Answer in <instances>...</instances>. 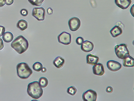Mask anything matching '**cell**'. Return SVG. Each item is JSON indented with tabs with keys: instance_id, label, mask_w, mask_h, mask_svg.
<instances>
[{
	"instance_id": "6da1fadb",
	"label": "cell",
	"mask_w": 134,
	"mask_h": 101,
	"mask_svg": "<svg viewBox=\"0 0 134 101\" xmlns=\"http://www.w3.org/2000/svg\"><path fill=\"white\" fill-rule=\"evenodd\" d=\"M27 40L21 35L18 36L12 42L11 47L20 54L25 52L29 47Z\"/></svg>"
},
{
	"instance_id": "7a4b0ae2",
	"label": "cell",
	"mask_w": 134,
	"mask_h": 101,
	"mask_svg": "<svg viewBox=\"0 0 134 101\" xmlns=\"http://www.w3.org/2000/svg\"><path fill=\"white\" fill-rule=\"evenodd\" d=\"M27 92L29 95L35 99L41 98L43 93V90L37 81H34L28 84Z\"/></svg>"
},
{
	"instance_id": "3957f363",
	"label": "cell",
	"mask_w": 134,
	"mask_h": 101,
	"mask_svg": "<svg viewBox=\"0 0 134 101\" xmlns=\"http://www.w3.org/2000/svg\"><path fill=\"white\" fill-rule=\"evenodd\" d=\"M18 76L20 78H28L32 73V70L26 63L22 62L18 64L16 66Z\"/></svg>"
},
{
	"instance_id": "277c9868",
	"label": "cell",
	"mask_w": 134,
	"mask_h": 101,
	"mask_svg": "<svg viewBox=\"0 0 134 101\" xmlns=\"http://www.w3.org/2000/svg\"><path fill=\"white\" fill-rule=\"evenodd\" d=\"M115 54L119 58L123 59L127 56L130 55V52L126 44H121L116 45L115 47Z\"/></svg>"
},
{
	"instance_id": "5b68a950",
	"label": "cell",
	"mask_w": 134,
	"mask_h": 101,
	"mask_svg": "<svg viewBox=\"0 0 134 101\" xmlns=\"http://www.w3.org/2000/svg\"><path fill=\"white\" fill-rule=\"evenodd\" d=\"M58 39L59 43L65 45H68L71 42V35L69 33L63 32L58 35Z\"/></svg>"
},
{
	"instance_id": "8992f818",
	"label": "cell",
	"mask_w": 134,
	"mask_h": 101,
	"mask_svg": "<svg viewBox=\"0 0 134 101\" xmlns=\"http://www.w3.org/2000/svg\"><path fill=\"white\" fill-rule=\"evenodd\" d=\"M45 14V10L42 7L34 8L32 13V16L38 21L44 20Z\"/></svg>"
},
{
	"instance_id": "52a82bcc",
	"label": "cell",
	"mask_w": 134,
	"mask_h": 101,
	"mask_svg": "<svg viewBox=\"0 0 134 101\" xmlns=\"http://www.w3.org/2000/svg\"><path fill=\"white\" fill-rule=\"evenodd\" d=\"M97 95L95 91L89 89L84 92L82 95V99L84 101H96Z\"/></svg>"
},
{
	"instance_id": "ba28073f",
	"label": "cell",
	"mask_w": 134,
	"mask_h": 101,
	"mask_svg": "<svg viewBox=\"0 0 134 101\" xmlns=\"http://www.w3.org/2000/svg\"><path fill=\"white\" fill-rule=\"evenodd\" d=\"M68 24L70 30L72 32H75L80 28L81 24V21L78 18L73 17L69 20Z\"/></svg>"
},
{
	"instance_id": "9c48e42d",
	"label": "cell",
	"mask_w": 134,
	"mask_h": 101,
	"mask_svg": "<svg viewBox=\"0 0 134 101\" xmlns=\"http://www.w3.org/2000/svg\"><path fill=\"white\" fill-rule=\"evenodd\" d=\"M107 65L109 70L113 72L119 70L122 67V65L120 63L113 60L108 61L107 62Z\"/></svg>"
},
{
	"instance_id": "30bf717a",
	"label": "cell",
	"mask_w": 134,
	"mask_h": 101,
	"mask_svg": "<svg viewBox=\"0 0 134 101\" xmlns=\"http://www.w3.org/2000/svg\"><path fill=\"white\" fill-rule=\"evenodd\" d=\"M93 70L94 74L98 76H102L105 73L104 66L100 63L96 64L93 67Z\"/></svg>"
},
{
	"instance_id": "8fae6325",
	"label": "cell",
	"mask_w": 134,
	"mask_h": 101,
	"mask_svg": "<svg viewBox=\"0 0 134 101\" xmlns=\"http://www.w3.org/2000/svg\"><path fill=\"white\" fill-rule=\"evenodd\" d=\"M116 5L122 9H127L131 3V0H115Z\"/></svg>"
},
{
	"instance_id": "7c38bea8",
	"label": "cell",
	"mask_w": 134,
	"mask_h": 101,
	"mask_svg": "<svg viewBox=\"0 0 134 101\" xmlns=\"http://www.w3.org/2000/svg\"><path fill=\"white\" fill-rule=\"evenodd\" d=\"M94 45L91 42L86 40L84 41L81 46V49L83 51L86 52H89L93 49Z\"/></svg>"
},
{
	"instance_id": "4fadbf2b",
	"label": "cell",
	"mask_w": 134,
	"mask_h": 101,
	"mask_svg": "<svg viewBox=\"0 0 134 101\" xmlns=\"http://www.w3.org/2000/svg\"><path fill=\"white\" fill-rule=\"evenodd\" d=\"M99 60V58L93 54H90L86 56V61L87 64L95 65L97 64Z\"/></svg>"
},
{
	"instance_id": "5bb4252c",
	"label": "cell",
	"mask_w": 134,
	"mask_h": 101,
	"mask_svg": "<svg viewBox=\"0 0 134 101\" xmlns=\"http://www.w3.org/2000/svg\"><path fill=\"white\" fill-rule=\"evenodd\" d=\"M110 33L112 37L116 38L122 34V31L119 26H115L111 30Z\"/></svg>"
},
{
	"instance_id": "9a60e30c",
	"label": "cell",
	"mask_w": 134,
	"mask_h": 101,
	"mask_svg": "<svg viewBox=\"0 0 134 101\" xmlns=\"http://www.w3.org/2000/svg\"><path fill=\"white\" fill-rule=\"evenodd\" d=\"M123 65L126 67H133L134 58L130 55L125 57L123 60Z\"/></svg>"
},
{
	"instance_id": "2e32d148",
	"label": "cell",
	"mask_w": 134,
	"mask_h": 101,
	"mask_svg": "<svg viewBox=\"0 0 134 101\" xmlns=\"http://www.w3.org/2000/svg\"><path fill=\"white\" fill-rule=\"evenodd\" d=\"M65 60L61 57L59 56L55 58L53 62L54 66L57 68H60L64 64Z\"/></svg>"
},
{
	"instance_id": "e0dca14e",
	"label": "cell",
	"mask_w": 134,
	"mask_h": 101,
	"mask_svg": "<svg viewBox=\"0 0 134 101\" xmlns=\"http://www.w3.org/2000/svg\"><path fill=\"white\" fill-rule=\"evenodd\" d=\"M16 26L20 30L24 31L27 28V22L24 20L21 19L18 22Z\"/></svg>"
},
{
	"instance_id": "ac0fdd59",
	"label": "cell",
	"mask_w": 134,
	"mask_h": 101,
	"mask_svg": "<svg viewBox=\"0 0 134 101\" xmlns=\"http://www.w3.org/2000/svg\"><path fill=\"white\" fill-rule=\"evenodd\" d=\"M14 37L13 34L9 32H5L2 36L3 40L5 42L9 43L12 41Z\"/></svg>"
},
{
	"instance_id": "d6986e66",
	"label": "cell",
	"mask_w": 134,
	"mask_h": 101,
	"mask_svg": "<svg viewBox=\"0 0 134 101\" xmlns=\"http://www.w3.org/2000/svg\"><path fill=\"white\" fill-rule=\"evenodd\" d=\"M39 82L42 88L46 87L48 85V79L44 77L40 78Z\"/></svg>"
},
{
	"instance_id": "ffe728a7",
	"label": "cell",
	"mask_w": 134,
	"mask_h": 101,
	"mask_svg": "<svg viewBox=\"0 0 134 101\" xmlns=\"http://www.w3.org/2000/svg\"><path fill=\"white\" fill-rule=\"evenodd\" d=\"M42 67L43 65L42 64L38 62H35L32 66L33 70L37 72H39L41 70Z\"/></svg>"
},
{
	"instance_id": "44dd1931",
	"label": "cell",
	"mask_w": 134,
	"mask_h": 101,
	"mask_svg": "<svg viewBox=\"0 0 134 101\" xmlns=\"http://www.w3.org/2000/svg\"><path fill=\"white\" fill-rule=\"evenodd\" d=\"M67 92L69 94L72 96H74L77 93V90L74 87L71 86L68 88Z\"/></svg>"
},
{
	"instance_id": "7402d4cb",
	"label": "cell",
	"mask_w": 134,
	"mask_h": 101,
	"mask_svg": "<svg viewBox=\"0 0 134 101\" xmlns=\"http://www.w3.org/2000/svg\"><path fill=\"white\" fill-rule=\"evenodd\" d=\"M32 5L36 6L41 5L44 0H28Z\"/></svg>"
},
{
	"instance_id": "603a6c76",
	"label": "cell",
	"mask_w": 134,
	"mask_h": 101,
	"mask_svg": "<svg viewBox=\"0 0 134 101\" xmlns=\"http://www.w3.org/2000/svg\"><path fill=\"white\" fill-rule=\"evenodd\" d=\"M84 42L83 38L81 37H79L76 39V42L78 45H81Z\"/></svg>"
},
{
	"instance_id": "cb8c5ba5",
	"label": "cell",
	"mask_w": 134,
	"mask_h": 101,
	"mask_svg": "<svg viewBox=\"0 0 134 101\" xmlns=\"http://www.w3.org/2000/svg\"><path fill=\"white\" fill-rule=\"evenodd\" d=\"M20 13L23 16L25 17L28 15V12L26 9L24 8L21 10Z\"/></svg>"
},
{
	"instance_id": "d4e9b609",
	"label": "cell",
	"mask_w": 134,
	"mask_h": 101,
	"mask_svg": "<svg viewBox=\"0 0 134 101\" xmlns=\"http://www.w3.org/2000/svg\"><path fill=\"white\" fill-rule=\"evenodd\" d=\"M5 28L3 26H0V37L2 36L5 32Z\"/></svg>"
},
{
	"instance_id": "484cf974",
	"label": "cell",
	"mask_w": 134,
	"mask_h": 101,
	"mask_svg": "<svg viewBox=\"0 0 134 101\" xmlns=\"http://www.w3.org/2000/svg\"><path fill=\"white\" fill-rule=\"evenodd\" d=\"M106 91L108 93H111L113 92V89L111 87L108 86L106 88Z\"/></svg>"
},
{
	"instance_id": "4316f807",
	"label": "cell",
	"mask_w": 134,
	"mask_h": 101,
	"mask_svg": "<svg viewBox=\"0 0 134 101\" xmlns=\"http://www.w3.org/2000/svg\"><path fill=\"white\" fill-rule=\"evenodd\" d=\"M14 2V0H6V4L7 5L10 6Z\"/></svg>"
},
{
	"instance_id": "83f0119b",
	"label": "cell",
	"mask_w": 134,
	"mask_h": 101,
	"mask_svg": "<svg viewBox=\"0 0 134 101\" xmlns=\"http://www.w3.org/2000/svg\"><path fill=\"white\" fill-rule=\"evenodd\" d=\"M4 47L3 42L2 39L0 38V50L2 49Z\"/></svg>"
},
{
	"instance_id": "f1b7e54d",
	"label": "cell",
	"mask_w": 134,
	"mask_h": 101,
	"mask_svg": "<svg viewBox=\"0 0 134 101\" xmlns=\"http://www.w3.org/2000/svg\"><path fill=\"white\" fill-rule=\"evenodd\" d=\"M47 12L49 15L52 14L53 12V10L51 8H48L47 10Z\"/></svg>"
},
{
	"instance_id": "f546056e",
	"label": "cell",
	"mask_w": 134,
	"mask_h": 101,
	"mask_svg": "<svg viewBox=\"0 0 134 101\" xmlns=\"http://www.w3.org/2000/svg\"><path fill=\"white\" fill-rule=\"evenodd\" d=\"M6 0H0V7L4 6L5 4Z\"/></svg>"
},
{
	"instance_id": "4dcf8cb0",
	"label": "cell",
	"mask_w": 134,
	"mask_h": 101,
	"mask_svg": "<svg viewBox=\"0 0 134 101\" xmlns=\"http://www.w3.org/2000/svg\"><path fill=\"white\" fill-rule=\"evenodd\" d=\"M46 69L45 67H43L41 70V71L42 73H45L46 72Z\"/></svg>"
}]
</instances>
